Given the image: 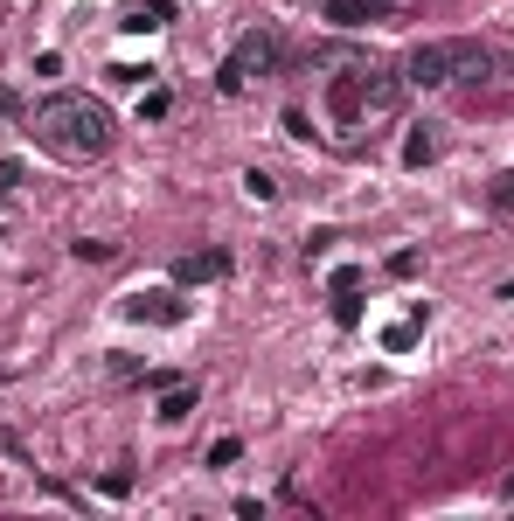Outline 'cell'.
Instances as JSON below:
<instances>
[{
	"label": "cell",
	"instance_id": "obj_11",
	"mask_svg": "<svg viewBox=\"0 0 514 521\" xmlns=\"http://www.w3.org/2000/svg\"><path fill=\"white\" fill-rule=\"evenodd\" d=\"M244 195H251V202H278V181H271L264 167H251V174H244Z\"/></svg>",
	"mask_w": 514,
	"mask_h": 521
},
{
	"label": "cell",
	"instance_id": "obj_15",
	"mask_svg": "<svg viewBox=\"0 0 514 521\" xmlns=\"http://www.w3.org/2000/svg\"><path fill=\"white\" fill-rule=\"evenodd\" d=\"M167 105H174L167 91H146V98H139V119H167Z\"/></svg>",
	"mask_w": 514,
	"mask_h": 521
},
{
	"label": "cell",
	"instance_id": "obj_14",
	"mask_svg": "<svg viewBox=\"0 0 514 521\" xmlns=\"http://www.w3.org/2000/svg\"><path fill=\"white\" fill-rule=\"evenodd\" d=\"M237 459H244L237 438H216V445H209V466H237Z\"/></svg>",
	"mask_w": 514,
	"mask_h": 521
},
{
	"label": "cell",
	"instance_id": "obj_10",
	"mask_svg": "<svg viewBox=\"0 0 514 521\" xmlns=\"http://www.w3.org/2000/svg\"><path fill=\"white\" fill-rule=\"evenodd\" d=\"M487 209H494V216H514V167H508V174H494V188H487Z\"/></svg>",
	"mask_w": 514,
	"mask_h": 521
},
{
	"label": "cell",
	"instance_id": "obj_8",
	"mask_svg": "<svg viewBox=\"0 0 514 521\" xmlns=\"http://www.w3.org/2000/svg\"><path fill=\"white\" fill-rule=\"evenodd\" d=\"M438 160V126H410L403 139V167H431Z\"/></svg>",
	"mask_w": 514,
	"mask_h": 521
},
{
	"label": "cell",
	"instance_id": "obj_4",
	"mask_svg": "<svg viewBox=\"0 0 514 521\" xmlns=\"http://www.w3.org/2000/svg\"><path fill=\"white\" fill-rule=\"evenodd\" d=\"M126 313L132 320H160V327H181V320H188V306H181L174 292H132Z\"/></svg>",
	"mask_w": 514,
	"mask_h": 521
},
{
	"label": "cell",
	"instance_id": "obj_9",
	"mask_svg": "<svg viewBox=\"0 0 514 521\" xmlns=\"http://www.w3.org/2000/svg\"><path fill=\"white\" fill-rule=\"evenodd\" d=\"M195 403H202V390H195V383H174V390H160V424H181Z\"/></svg>",
	"mask_w": 514,
	"mask_h": 521
},
{
	"label": "cell",
	"instance_id": "obj_18",
	"mask_svg": "<svg viewBox=\"0 0 514 521\" xmlns=\"http://www.w3.org/2000/svg\"><path fill=\"white\" fill-rule=\"evenodd\" d=\"M508 501H514V480H508Z\"/></svg>",
	"mask_w": 514,
	"mask_h": 521
},
{
	"label": "cell",
	"instance_id": "obj_6",
	"mask_svg": "<svg viewBox=\"0 0 514 521\" xmlns=\"http://www.w3.org/2000/svg\"><path fill=\"white\" fill-rule=\"evenodd\" d=\"M167 14H174V0H132L126 7V35H153V28H167Z\"/></svg>",
	"mask_w": 514,
	"mask_h": 521
},
{
	"label": "cell",
	"instance_id": "obj_1",
	"mask_svg": "<svg viewBox=\"0 0 514 521\" xmlns=\"http://www.w3.org/2000/svg\"><path fill=\"white\" fill-rule=\"evenodd\" d=\"M35 132L63 160H98L112 146V112L98 98H84V91H63V98H42L35 105Z\"/></svg>",
	"mask_w": 514,
	"mask_h": 521
},
{
	"label": "cell",
	"instance_id": "obj_5",
	"mask_svg": "<svg viewBox=\"0 0 514 521\" xmlns=\"http://www.w3.org/2000/svg\"><path fill=\"white\" fill-rule=\"evenodd\" d=\"M320 14H327L334 28H362V21H383L389 0H320Z\"/></svg>",
	"mask_w": 514,
	"mask_h": 521
},
{
	"label": "cell",
	"instance_id": "obj_12",
	"mask_svg": "<svg viewBox=\"0 0 514 521\" xmlns=\"http://www.w3.org/2000/svg\"><path fill=\"white\" fill-rule=\"evenodd\" d=\"M70 258H77V264H105V258H112V244H98V237H77V244H70Z\"/></svg>",
	"mask_w": 514,
	"mask_h": 521
},
{
	"label": "cell",
	"instance_id": "obj_2",
	"mask_svg": "<svg viewBox=\"0 0 514 521\" xmlns=\"http://www.w3.org/2000/svg\"><path fill=\"white\" fill-rule=\"evenodd\" d=\"M494 70V49L480 42H417L403 56V84L410 91H445V84H480Z\"/></svg>",
	"mask_w": 514,
	"mask_h": 521
},
{
	"label": "cell",
	"instance_id": "obj_16",
	"mask_svg": "<svg viewBox=\"0 0 514 521\" xmlns=\"http://www.w3.org/2000/svg\"><path fill=\"white\" fill-rule=\"evenodd\" d=\"M21 181H28V167L21 160H0V188H21Z\"/></svg>",
	"mask_w": 514,
	"mask_h": 521
},
{
	"label": "cell",
	"instance_id": "obj_3",
	"mask_svg": "<svg viewBox=\"0 0 514 521\" xmlns=\"http://www.w3.org/2000/svg\"><path fill=\"white\" fill-rule=\"evenodd\" d=\"M271 63H278V35H271V28L237 35V49H230V56H223V70H216V91H223V98H237L251 77H264V70H271Z\"/></svg>",
	"mask_w": 514,
	"mask_h": 521
},
{
	"label": "cell",
	"instance_id": "obj_17",
	"mask_svg": "<svg viewBox=\"0 0 514 521\" xmlns=\"http://www.w3.org/2000/svg\"><path fill=\"white\" fill-rule=\"evenodd\" d=\"M501 299H508V306H514V278H508V285H501Z\"/></svg>",
	"mask_w": 514,
	"mask_h": 521
},
{
	"label": "cell",
	"instance_id": "obj_7",
	"mask_svg": "<svg viewBox=\"0 0 514 521\" xmlns=\"http://www.w3.org/2000/svg\"><path fill=\"white\" fill-rule=\"evenodd\" d=\"M223 271H230L223 251H202V258H181V264H174V278H181V285H202V278H223Z\"/></svg>",
	"mask_w": 514,
	"mask_h": 521
},
{
	"label": "cell",
	"instance_id": "obj_13",
	"mask_svg": "<svg viewBox=\"0 0 514 521\" xmlns=\"http://www.w3.org/2000/svg\"><path fill=\"white\" fill-rule=\"evenodd\" d=\"M334 320H341V327H362V299H355V292H334Z\"/></svg>",
	"mask_w": 514,
	"mask_h": 521
}]
</instances>
